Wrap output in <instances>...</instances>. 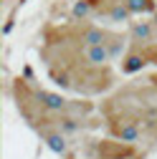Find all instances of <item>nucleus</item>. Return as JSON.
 <instances>
[{"mask_svg": "<svg viewBox=\"0 0 157 159\" xmlns=\"http://www.w3.org/2000/svg\"><path fill=\"white\" fill-rule=\"evenodd\" d=\"M48 142H51V147H53V149H61V152H64V139H58V136H51Z\"/></svg>", "mask_w": 157, "mask_h": 159, "instance_id": "nucleus-3", "label": "nucleus"}, {"mask_svg": "<svg viewBox=\"0 0 157 159\" xmlns=\"http://www.w3.org/2000/svg\"><path fill=\"white\" fill-rule=\"evenodd\" d=\"M41 98H43V101H46L51 109H61V106H64V101H61L58 96H51V93H41Z\"/></svg>", "mask_w": 157, "mask_h": 159, "instance_id": "nucleus-2", "label": "nucleus"}, {"mask_svg": "<svg viewBox=\"0 0 157 159\" xmlns=\"http://www.w3.org/2000/svg\"><path fill=\"white\" fill-rule=\"evenodd\" d=\"M86 41H89L91 46H99V43H104V33H99V30H86Z\"/></svg>", "mask_w": 157, "mask_h": 159, "instance_id": "nucleus-1", "label": "nucleus"}]
</instances>
